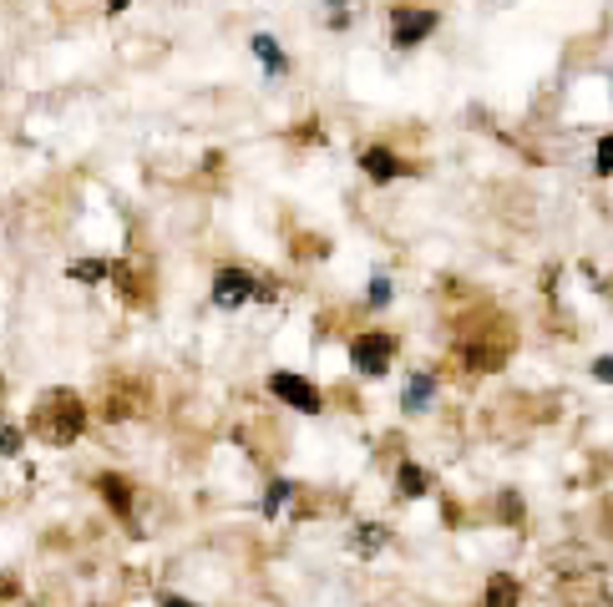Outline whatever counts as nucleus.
<instances>
[{
    "mask_svg": "<svg viewBox=\"0 0 613 607\" xmlns=\"http://www.w3.org/2000/svg\"><path fill=\"white\" fill-rule=\"evenodd\" d=\"M37 430L46 436L51 446H72L76 436L86 430V405L76 400L72 390L41 395V405H37Z\"/></svg>",
    "mask_w": 613,
    "mask_h": 607,
    "instance_id": "nucleus-1",
    "label": "nucleus"
},
{
    "mask_svg": "<svg viewBox=\"0 0 613 607\" xmlns=\"http://www.w3.org/2000/svg\"><path fill=\"white\" fill-rule=\"evenodd\" d=\"M249 299H274V289H264L249 269H218L214 274V304L218 310H239Z\"/></svg>",
    "mask_w": 613,
    "mask_h": 607,
    "instance_id": "nucleus-2",
    "label": "nucleus"
},
{
    "mask_svg": "<svg viewBox=\"0 0 613 607\" xmlns=\"http://www.w3.org/2000/svg\"><path fill=\"white\" fill-rule=\"evenodd\" d=\"M396 359V334H381V329H365L350 339V365L361 375H385Z\"/></svg>",
    "mask_w": 613,
    "mask_h": 607,
    "instance_id": "nucleus-3",
    "label": "nucleus"
},
{
    "mask_svg": "<svg viewBox=\"0 0 613 607\" xmlns=\"http://www.w3.org/2000/svg\"><path fill=\"white\" fill-rule=\"evenodd\" d=\"M269 395H274V400H284L289 410H300V416H320V410H325L320 385L300 380V375H289V369H274V375H269Z\"/></svg>",
    "mask_w": 613,
    "mask_h": 607,
    "instance_id": "nucleus-4",
    "label": "nucleus"
},
{
    "mask_svg": "<svg viewBox=\"0 0 613 607\" xmlns=\"http://www.w3.org/2000/svg\"><path fill=\"white\" fill-rule=\"evenodd\" d=\"M436 31V11H411V6H401V11H391V41H396L401 51L422 46L426 36Z\"/></svg>",
    "mask_w": 613,
    "mask_h": 607,
    "instance_id": "nucleus-5",
    "label": "nucleus"
},
{
    "mask_svg": "<svg viewBox=\"0 0 613 607\" xmlns=\"http://www.w3.org/2000/svg\"><path fill=\"white\" fill-rule=\"evenodd\" d=\"M96 496L107 501L117 516H133V481L117 477V471H107V477H96Z\"/></svg>",
    "mask_w": 613,
    "mask_h": 607,
    "instance_id": "nucleus-6",
    "label": "nucleus"
},
{
    "mask_svg": "<svg viewBox=\"0 0 613 607\" xmlns=\"http://www.w3.org/2000/svg\"><path fill=\"white\" fill-rule=\"evenodd\" d=\"M361 167H365V178H371V182H391V178H401V172H411L391 147H371V153L361 157Z\"/></svg>",
    "mask_w": 613,
    "mask_h": 607,
    "instance_id": "nucleus-7",
    "label": "nucleus"
},
{
    "mask_svg": "<svg viewBox=\"0 0 613 607\" xmlns=\"http://www.w3.org/2000/svg\"><path fill=\"white\" fill-rule=\"evenodd\" d=\"M432 395H436V380L426 375V369H416V375L406 380V395H401V405H406L411 416H422L426 405H432Z\"/></svg>",
    "mask_w": 613,
    "mask_h": 607,
    "instance_id": "nucleus-8",
    "label": "nucleus"
},
{
    "mask_svg": "<svg viewBox=\"0 0 613 607\" xmlns=\"http://www.w3.org/2000/svg\"><path fill=\"white\" fill-rule=\"evenodd\" d=\"M249 46H253V56L264 61V66H269V72H274V76H284V72H289V56H284V51H279V41L269 36V31H259V36H249Z\"/></svg>",
    "mask_w": 613,
    "mask_h": 607,
    "instance_id": "nucleus-9",
    "label": "nucleus"
},
{
    "mask_svg": "<svg viewBox=\"0 0 613 607\" xmlns=\"http://www.w3.org/2000/svg\"><path fill=\"white\" fill-rule=\"evenodd\" d=\"M117 269L112 263H102V259H82V263H72L66 269V279H76V284H102V279H112Z\"/></svg>",
    "mask_w": 613,
    "mask_h": 607,
    "instance_id": "nucleus-10",
    "label": "nucleus"
},
{
    "mask_svg": "<svg viewBox=\"0 0 613 607\" xmlns=\"http://www.w3.org/2000/svg\"><path fill=\"white\" fill-rule=\"evenodd\" d=\"M426 486H432V481H426V471L416 461H401V491H406V496H426Z\"/></svg>",
    "mask_w": 613,
    "mask_h": 607,
    "instance_id": "nucleus-11",
    "label": "nucleus"
},
{
    "mask_svg": "<svg viewBox=\"0 0 613 607\" xmlns=\"http://www.w3.org/2000/svg\"><path fill=\"white\" fill-rule=\"evenodd\" d=\"M289 491H294V481H269V491H264V516H279V506L289 501Z\"/></svg>",
    "mask_w": 613,
    "mask_h": 607,
    "instance_id": "nucleus-12",
    "label": "nucleus"
},
{
    "mask_svg": "<svg viewBox=\"0 0 613 607\" xmlns=\"http://www.w3.org/2000/svg\"><path fill=\"white\" fill-rule=\"evenodd\" d=\"M487 603H518V583H512V577H492V583H487Z\"/></svg>",
    "mask_w": 613,
    "mask_h": 607,
    "instance_id": "nucleus-13",
    "label": "nucleus"
},
{
    "mask_svg": "<svg viewBox=\"0 0 613 607\" xmlns=\"http://www.w3.org/2000/svg\"><path fill=\"white\" fill-rule=\"evenodd\" d=\"M381 542H385V526H381V522H365V526H361V542H355V552H361V557H371Z\"/></svg>",
    "mask_w": 613,
    "mask_h": 607,
    "instance_id": "nucleus-14",
    "label": "nucleus"
},
{
    "mask_svg": "<svg viewBox=\"0 0 613 607\" xmlns=\"http://www.w3.org/2000/svg\"><path fill=\"white\" fill-rule=\"evenodd\" d=\"M391 294H396V289H391V279L375 274L371 279V294H365V299H371V310H385V304H391Z\"/></svg>",
    "mask_w": 613,
    "mask_h": 607,
    "instance_id": "nucleus-15",
    "label": "nucleus"
},
{
    "mask_svg": "<svg viewBox=\"0 0 613 607\" xmlns=\"http://www.w3.org/2000/svg\"><path fill=\"white\" fill-rule=\"evenodd\" d=\"M25 446V436L11 426V420H0V456H15Z\"/></svg>",
    "mask_w": 613,
    "mask_h": 607,
    "instance_id": "nucleus-16",
    "label": "nucleus"
},
{
    "mask_svg": "<svg viewBox=\"0 0 613 607\" xmlns=\"http://www.w3.org/2000/svg\"><path fill=\"white\" fill-rule=\"evenodd\" d=\"M593 163H599V172H613V132H609V137H599V153H593Z\"/></svg>",
    "mask_w": 613,
    "mask_h": 607,
    "instance_id": "nucleus-17",
    "label": "nucleus"
},
{
    "mask_svg": "<svg viewBox=\"0 0 613 607\" xmlns=\"http://www.w3.org/2000/svg\"><path fill=\"white\" fill-rule=\"evenodd\" d=\"M593 375H599V380H603V385H613V355L593 359Z\"/></svg>",
    "mask_w": 613,
    "mask_h": 607,
    "instance_id": "nucleus-18",
    "label": "nucleus"
},
{
    "mask_svg": "<svg viewBox=\"0 0 613 607\" xmlns=\"http://www.w3.org/2000/svg\"><path fill=\"white\" fill-rule=\"evenodd\" d=\"M502 516H522V501L518 496H502Z\"/></svg>",
    "mask_w": 613,
    "mask_h": 607,
    "instance_id": "nucleus-19",
    "label": "nucleus"
},
{
    "mask_svg": "<svg viewBox=\"0 0 613 607\" xmlns=\"http://www.w3.org/2000/svg\"><path fill=\"white\" fill-rule=\"evenodd\" d=\"M107 11H127V0H107Z\"/></svg>",
    "mask_w": 613,
    "mask_h": 607,
    "instance_id": "nucleus-20",
    "label": "nucleus"
}]
</instances>
